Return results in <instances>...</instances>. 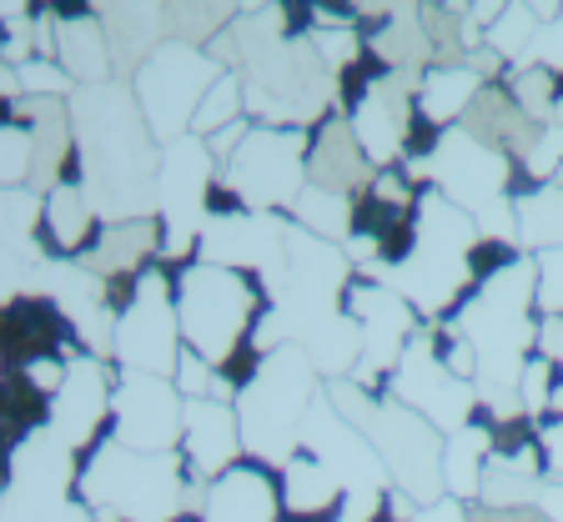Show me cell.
<instances>
[{"mask_svg": "<svg viewBox=\"0 0 563 522\" xmlns=\"http://www.w3.org/2000/svg\"><path fill=\"white\" fill-rule=\"evenodd\" d=\"M70 131L86 166V201L91 211L117 221H146L156 207V176L162 152L152 146V131L131 91L121 86H81L70 96Z\"/></svg>", "mask_w": 563, "mask_h": 522, "instance_id": "cell-1", "label": "cell"}, {"mask_svg": "<svg viewBox=\"0 0 563 522\" xmlns=\"http://www.w3.org/2000/svg\"><path fill=\"white\" fill-rule=\"evenodd\" d=\"M473 252H478V226L468 211H457L453 201L428 186L412 207V242L408 252L383 267L387 287L398 291L402 302L418 316H438L463 297L473 281Z\"/></svg>", "mask_w": 563, "mask_h": 522, "instance_id": "cell-2", "label": "cell"}, {"mask_svg": "<svg viewBox=\"0 0 563 522\" xmlns=\"http://www.w3.org/2000/svg\"><path fill=\"white\" fill-rule=\"evenodd\" d=\"M317 402V367L297 342L277 347L252 367V377L236 392V432L242 453L262 467H287L302 453V422Z\"/></svg>", "mask_w": 563, "mask_h": 522, "instance_id": "cell-3", "label": "cell"}, {"mask_svg": "<svg viewBox=\"0 0 563 522\" xmlns=\"http://www.w3.org/2000/svg\"><path fill=\"white\" fill-rule=\"evenodd\" d=\"M76 482L96 522H176L187 492L176 453H131L117 437L96 442Z\"/></svg>", "mask_w": 563, "mask_h": 522, "instance_id": "cell-4", "label": "cell"}, {"mask_svg": "<svg viewBox=\"0 0 563 522\" xmlns=\"http://www.w3.org/2000/svg\"><path fill=\"white\" fill-rule=\"evenodd\" d=\"M252 322H257L252 316V281L242 271L197 262L176 287V326L197 357L227 362L252 337Z\"/></svg>", "mask_w": 563, "mask_h": 522, "instance_id": "cell-5", "label": "cell"}, {"mask_svg": "<svg viewBox=\"0 0 563 522\" xmlns=\"http://www.w3.org/2000/svg\"><path fill=\"white\" fill-rule=\"evenodd\" d=\"M222 76L227 70L211 60V51L181 46V41H166L162 51H152V60L136 70V105H141V116H146V131L162 146L191 136L197 105L207 101V91Z\"/></svg>", "mask_w": 563, "mask_h": 522, "instance_id": "cell-6", "label": "cell"}, {"mask_svg": "<svg viewBox=\"0 0 563 522\" xmlns=\"http://www.w3.org/2000/svg\"><path fill=\"white\" fill-rule=\"evenodd\" d=\"M363 432L373 442V453L383 457V473L402 492V502H412L422 512L443 498V442L448 437L433 422L398 402H377L373 422Z\"/></svg>", "mask_w": 563, "mask_h": 522, "instance_id": "cell-7", "label": "cell"}, {"mask_svg": "<svg viewBox=\"0 0 563 522\" xmlns=\"http://www.w3.org/2000/svg\"><path fill=\"white\" fill-rule=\"evenodd\" d=\"M307 176V136L297 126H252L236 156L227 162L222 181L246 211L292 207Z\"/></svg>", "mask_w": 563, "mask_h": 522, "instance_id": "cell-8", "label": "cell"}, {"mask_svg": "<svg viewBox=\"0 0 563 522\" xmlns=\"http://www.w3.org/2000/svg\"><path fill=\"white\" fill-rule=\"evenodd\" d=\"M408 176H428L457 211L478 216L483 207L508 197L514 162L498 156L493 146H483V141H473L463 126H453V131H438V141L428 152L408 156Z\"/></svg>", "mask_w": 563, "mask_h": 522, "instance_id": "cell-9", "label": "cell"}, {"mask_svg": "<svg viewBox=\"0 0 563 522\" xmlns=\"http://www.w3.org/2000/svg\"><path fill=\"white\" fill-rule=\"evenodd\" d=\"M387 382H393L398 407L428 418L443 437L473 427V402H478V392H473L468 382H457L453 371L443 367V357H438V347H433L428 332H418V337L402 347L398 367L387 371Z\"/></svg>", "mask_w": 563, "mask_h": 522, "instance_id": "cell-10", "label": "cell"}, {"mask_svg": "<svg viewBox=\"0 0 563 522\" xmlns=\"http://www.w3.org/2000/svg\"><path fill=\"white\" fill-rule=\"evenodd\" d=\"M181 326H176V307L166 297V277L162 271H146L136 277L126 307L117 316V357L121 371H146V377H172L181 352Z\"/></svg>", "mask_w": 563, "mask_h": 522, "instance_id": "cell-11", "label": "cell"}, {"mask_svg": "<svg viewBox=\"0 0 563 522\" xmlns=\"http://www.w3.org/2000/svg\"><path fill=\"white\" fill-rule=\"evenodd\" d=\"M207 181H211V152L207 141L181 136L162 146V176H156V207L166 226V256H187L191 242H201L207 226Z\"/></svg>", "mask_w": 563, "mask_h": 522, "instance_id": "cell-12", "label": "cell"}, {"mask_svg": "<svg viewBox=\"0 0 563 522\" xmlns=\"http://www.w3.org/2000/svg\"><path fill=\"white\" fill-rule=\"evenodd\" d=\"M111 418H117V442L131 453H172L181 447V422H187V397L166 377L146 371H121L111 392Z\"/></svg>", "mask_w": 563, "mask_h": 522, "instance_id": "cell-13", "label": "cell"}, {"mask_svg": "<svg viewBox=\"0 0 563 522\" xmlns=\"http://www.w3.org/2000/svg\"><path fill=\"white\" fill-rule=\"evenodd\" d=\"M342 307H347V316L357 322V332H363V357H357V377H352V382L367 392L383 371L398 367L402 347L418 337V312H412V307L402 302L387 281H363V287H347Z\"/></svg>", "mask_w": 563, "mask_h": 522, "instance_id": "cell-14", "label": "cell"}, {"mask_svg": "<svg viewBox=\"0 0 563 522\" xmlns=\"http://www.w3.org/2000/svg\"><path fill=\"white\" fill-rule=\"evenodd\" d=\"M302 453H312L347 492H387L393 488L383 473V457H377L373 442H367V432L342 422L338 407L328 402V392H317L312 412H307V422H302Z\"/></svg>", "mask_w": 563, "mask_h": 522, "instance_id": "cell-15", "label": "cell"}, {"mask_svg": "<svg viewBox=\"0 0 563 522\" xmlns=\"http://www.w3.org/2000/svg\"><path fill=\"white\" fill-rule=\"evenodd\" d=\"M287 221L272 211H217L201 226V256L227 271H267L282 262Z\"/></svg>", "mask_w": 563, "mask_h": 522, "instance_id": "cell-16", "label": "cell"}, {"mask_svg": "<svg viewBox=\"0 0 563 522\" xmlns=\"http://www.w3.org/2000/svg\"><path fill=\"white\" fill-rule=\"evenodd\" d=\"M106 412H111V382H106L101 357H70L66 382H60V392L51 397L46 427L66 442L70 453H81V447H91V437H96Z\"/></svg>", "mask_w": 563, "mask_h": 522, "instance_id": "cell-17", "label": "cell"}, {"mask_svg": "<svg viewBox=\"0 0 563 522\" xmlns=\"http://www.w3.org/2000/svg\"><path fill=\"white\" fill-rule=\"evenodd\" d=\"M181 447H187V463H191V473H197L201 482H217L222 473H232L236 453H242L236 407L217 402V397H197V402H187Z\"/></svg>", "mask_w": 563, "mask_h": 522, "instance_id": "cell-18", "label": "cell"}, {"mask_svg": "<svg viewBox=\"0 0 563 522\" xmlns=\"http://www.w3.org/2000/svg\"><path fill=\"white\" fill-rule=\"evenodd\" d=\"M377 166L363 156L357 136H352V121H328V126L312 136V156H307V186H322L332 197H363L373 186Z\"/></svg>", "mask_w": 563, "mask_h": 522, "instance_id": "cell-19", "label": "cell"}, {"mask_svg": "<svg viewBox=\"0 0 563 522\" xmlns=\"http://www.w3.org/2000/svg\"><path fill=\"white\" fill-rule=\"evenodd\" d=\"M197 522H282L277 482L267 477L262 463H236L222 473L207 492V508Z\"/></svg>", "mask_w": 563, "mask_h": 522, "instance_id": "cell-20", "label": "cell"}, {"mask_svg": "<svg viewBox=\"0 0 563 522\" xmlns=\"http://www.w3.org/2000/svg\"><path fill=\"white\" fill-rule=\"evenodd\" d=\"M463 131H468L473 141H483V146H493L498 156H508V162H528V152H533V141H539L543 126H533V121L518 111L508 86L488 81L478 91V101H473V111L463 116Z\"/></svg>", "mask_w": 563, "mask_h": 522, "instance_id": "cell-21", "label": "cell"}, {"mask_svg": "<svg viewBox=\"0 0 563 522\" xmlns=\"http://www.w3.org/2000/svg\"><path fill=\"white\" fill-rule=\"evenodd\" d=\"M277 502H282V522H332L342 512V502H347V488L312 453H297L282 467Z\"/></svg>", "mask_w": 563, "mask_h": 522, "instance_id": "cell-22", "label": "cell"}, {"mask_svg": "<svg viewBox=\"0 0 563 522\" xmlns=\"http://www.w3.org/2000/svg\"><path fill=\"white\" fill-rule=\"evenodd\" d=\"M96 15H101V31L117 70H141L152 60V51H162L172 41L162 5H101Z\"/></svg>", "mask_w": 563, "mask_h": 522, "instance_id": "cell-23", "label": "cell"}, {"mask_svg": "<svg viewBox=\"0 0 563 522\" xmlns=\"http://www.w3.org/2000/svg\"><path fill=\"white\" fill-rule=\"evenodd\" d=\"M56 51H60V70L76 76L86 86H106V70H111V46H106L101 15H70L56 11Z\"/></svg>", "mask_w": 563, "mask_h": 522, "instance_id": "cell-24", "label": "cell"}, {"mask_svg": "<svg viewBox=\"0 0 563 522\" xmlns=\"http://www.w3.org/2000/svg\"><path fill=\"white\" fill-rule=\"evenodd\" d=\"M483 76H473L468 66H433V70H422V81H418V116L428 121V126L438 131H453V121H463L473 111V101H478L483 91Z\"/></svg>", "mask_w": 563, "mask_h": 522, "instance_id": "cell-25", "label": "cell"}, {"mask_svg": "<svg viewBox=\"0 0 563 522\" xmlns=\"http://www.w3.org/2000/svg\"><path fill=\"white\" fill-rule=\"evenodd\" d=\"M493 457V427H463L443 442V498L468 502L483 488V467Z\"/></svg>", "mask_w": 563, "mask_h": 522, "instance_id": "cell-26", "label": "cell"}, {"mask_svg": "<svg viewBox=\"0 0 563 522\" xmlns=\"http://www.w3.org/2000/svg\"><path fill=\"white\" fill-rule=\"evenodd\" d=\"M156 246V221H117L96 236V246L86 252V271L96 281L101 277H126L141 256Z\"/></svg>", "mask_w": 563, "mask_h": 522, "instance_id": "cell-27", "label": "cell"}, {"mask_svg": "<svg viewBox=\"0 0 563 522\" xmlns=\"http://www.w3.org/2000/svg\"><path fill=\"white\" fill-rule=\"evenodd\" d=\"M373 51L387 60L393 70H433V46H428V31H422L418 11H387L383 25L373 31Z\"/></svg>", "mask_w": 563, "mask_h": 522, "instance_id": "cell-28", "label": "cell"}, {"mask_svg": "<svg viewBox=\"0 0 563 522\" xmlns=\"http://www.w3.org/2000/svg\"><path fill=\"white\" fill-rule=\"evenodd\" d=\"M91 201H86V186L76 181H60L56 191L46 197V232L56 242V252H81L91 242Z\"/></svg>", "mask_w": 563, "mask_h": 522, "instance_id": "cell-29", "label": "cell"}, {"mask_svg": "<svg viewBox=\"0 0 563 522\" xmlns=\"http://www.w3.org/2000/svg\"><path fill=\"white\" fill-rule=\"evenodd\" d=\"M539 35H543V21L533 15V5H504V15L483 31V46H488L498 60H514V66L523 70V66H533Z\"/></svg>", "mask_w": 563, "mask_h": 522, "instance_id": "cell-30", "label": "cell"}, {"mask_svg": "<svg viewBox=\"0 0 563 522\" xmlns=\"http://www.w3.org/2000/svg\"><path fill=\"white\" fill-rule=\"evenodd\" d=\"M292 216L302 232L322 236V242H342L352 236V201L347 197H332L322 186H302V197L292 201Z\"/></svg>", "mask_w": 563, "mask_h": 522, "instance_id": "cell-31", "label": "cell"}, {"mask_svg": "<svg viewBox=\"0 0 563 522\" xmlns=\"http://www.w3.org/2000/svg\"><path fill=\"white\" fill-rule=\"evenodd\" d=\"M508 96H514L518 111H523L533 126H549L553 111H559L563 86H559V76H553V70L523 66V70H514V76H508Z\"/></svg>", "mask_w": 563, "mask_h": 522, "instance_id": "cell-32", "label": "cell"}, {"mask_svg": "<svg viewBox=\"0 0 563 522\" xmlns=\"http://www.w3.org/2000/svg\"><path fill=\"white\" fill-rule=\"evenodd\" d=\"M232 121H242V76L227 70L222 81L207 91V101L197 105V116H191V136L207 141V136H217V131H227Z\"/></svg>", "mask_w": 563, "mask_h": 522, "instance_id": "cell-33", "label": "cell"}, {"mask_svg": "<svg viewBox=\"0 0 563 522\" xmlns=\"http://www.w3.org/2000/svg\"><path fill=\"white\" fill-rule=\"evenodd\" d=\"M31 181V131L0 121V191H21Z\"/></svg>", "mask_w": 563, "mask_h": 522, "instance_id": "cell-34", "label": "cell"}, {"mask_svg": "<svg viewBox=\"0 0 563 522\" xmlns=\"http://www.w3.org/2000/svg\"><path fill=\"white\" fill-rule=\"evenodd\" d=\"M553 377H559V367H553V362H543V357H528L523 362V377H518V402H523V418H543V412H549Z\"/></svg>", "mask_w": 563, "mask_h": 522, "instance_id": "cell-35", "label": "cell"}, {"mask_svg": "<svg viewBox=\"0 0 563 522\" xmlns=\"http://www.w3.org/2000/svg\"><path fill=\"white\" fill-rule=\"evenodd\" d=\"M533 267H539L533 307H539L543 316H563V246H553V252H539V256H533Z\"/></svg>", "mask_w": 563, "mask_h": 522, "instance_id": "cell-36", "label": "cell"}, {"mask_svg": "<svg viewBox=\"0 0 563 522\" xmlns=\"http://www.w3.org/2000/svg\"><path fill=\"white\" fill-rule=\"evenodd\" d=\"M21 91L25 96H56V101H66L70 76L60 66H51V60H25V66H21Z\"/></svg>", "mask_w": 563, "mask_h": 522, "instance_id": "cell-37", "label": "cell"}, {"mask_svg": "<svg viewBox=\"0 0 563 522\" xmlns=\"http://www.w3.org/2000/svg\"><path fill=\"white\" fill-rule=\"evenodd\" d=\"M533 66H543V70H553V76H563V15L543 25L539 46H533Z\"/></svg>", "mask_w": 563, "mask_h": 522, "instance_id": "cell-38", "label": "cell"}, {"mask_svg": "<svg viewBox=\"0 0 563 522\" xmlns=\"http://www.w3.org/2000/svg\"><path fill=\"white\" fill-rule=\"evenodd\" d=\"M533 357L553 362L563 371V316H543L539 332H533Z\"/></svg>", "mask_w": 563, "mask_h": 522, "instance_id": "cell-39", "label": "cell"}, {"mask_svg": "<svg viewBox=\"0 0 563 522\" xmlns=\"http://www.w3.org/2000/svg\"><path fill=\"white\" fill-rule=\"evenodd\" d=\"M412 522H473V508L468 502H457V498H438L433 508L412 512Z\"/></svg>", "mask_w": 563, "mask_h": 522, "instance_id": "cell-40", "label": "cell"}, {"mask_svg": "<svg viewBox=\"0 0 563 522\" xmlns=\"http://www.w3.org/2000/svg\"><path fill=\"white\" fill-rule=\"evenodd\" d=\"M539 447H543V463H549L553 473L563 477V418H553L549 427L539 432Z\"/></svg>", "mask_w": 563, "mask_h": 522, "instance_id": "cell-41", "label": "cell"}, {"mask_svg": "<svg viewBox=\"0 0 563 522\" xmlns=\"http://www.w3.org/2000/svg\"><path fill=\"white\" fill-rule=\"evenodd\" d=\"M0 508H5V482H0Z\"/></svg>", "mask_w": 563, "mask_h": 522, "instance_id": "cell-42", "label": "cell"}]
</instances>
